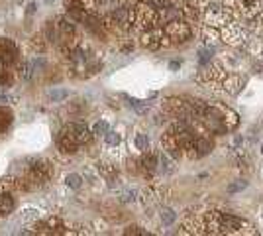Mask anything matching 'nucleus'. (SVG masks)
<instances>
[{
    "instance_id": "1",
    "label": "nucleus",
    "mask_w": 263,
    "mask_h": 236,
    "mask_svg": "<svg viewBox=\"0 0 263 236\" xmlns=\"http://www.w3.org/2000/svg\"><path fill=\"white\" fill-rule=\"evenodd\" d=\"M202 22L210 26V28H224L226 24L232 22V14L228 8H224L222 4L210 0V4L206 6V10L202 12Z\"/></svg>"
},
{
    "instance_id": "2",
    "label": "nucleus",
    "mask_w": 263,
    "mask_h": 236,
    "mask_svg": "<svg viewBox=\"0 0 263 236\" xmlns=\"http://www.w3.org/2000/svg\"><path fill=\"white\" fill-rule=\"evenodd\" d=\"M140 44L143 47H147V49H161V47H169L171 44V40L165 35L163 32V26H154V28H149V30H143L140 32Z\"/></svg>"
},
{
    "instance_id": "3",
    "label": "nucleus",
    "mask_w": 263,
    "mask_h": 236,
    "mask_svg": "<svg viewBox=\"0 0 263 236\" xmlns=\"http://www.w3.org/2000/svg\"><path fill=\"white\" fill-rule=\"evenodd\" d=\"M165 35L171 40V44H183L186 40H191L193 35V28L186 20H175L163 26Z\"/></svg>"
},
{
    "instance_id": "4",
    "label": "nucleus",
    "mask_w": 263,
    "mask_h": 236,
    "mask_svg": "<svg viewBox=\"0 0 263 236\" xmlns=\"http://www.w3.org/2000/svg\"><path fill=\"white\" fill-rule=\"evenodd\" d=\"M220 40L230 47H241L246 44V30L238 22L226 24L224 28H220Z\"/></svg>"
},
{
    "instance_id": "5",
    "label": "nucleus",
    "mask_w": 263,
    "mask_h": 236,
    "mask_svg": "<svg viewBox=\"0 0 263 236\" xmlns=\"http://www.w3.org/2000/svg\"><path fill=\"white\" fill-rule=\"evenodd\" d=\"M14 61H18V47L8 38H0V67H10Z\"/></svg>"
},
{
    "instance_id": "6",
    "label": "nucleus",
    "mask_w": 263,
    "mask_h": 236,
    "mask_svg": "<svg viewBox=\"0 0 263 236\" xmlns=\"http://www.w3.org/2000/svg\"><path fill=\"white\" fill-rule=\"evenodd\" d=\"M63 132H65L73 142H77L79 146H85V144H88L90 142V138H92V132L88 130L85 124L81 122H73L69 124V126H65L63 128Z\"/></svg>"
},
{
    "instance_id": "7",
    "label": "nucleus",
    "mask_w": 263,
    "mask_h": 236,
    "mask_svg": "<svg viewBox=\"0 0 263 236\" xmlns=\"http://www.w3.org/2000/svg\"><path fill=\"white\" fill-rule=\"evenodd\" d=\"M161 144H163V150L169 154V156L173 157V159H179V157L183 156V152H181V148H179V144H177V138L175 134L171 132V130H167L163 134V138H161Z\"/></svg>"
},
{
    "instance_id": "8",
    "label": "nucleus",
    "mask_w": 263,
    "mask_h": 236,
    "mask_svg": "<svg viewBox=\"0 0 263 236\" xmlns=\"http://www.w3.org/2000/svg\"><path fill=\"white\" fill-rule=\"evenodd\" d=\"M222 83V90L224 93H228V95H238L241 89V85H243V81H241L240 75H226V77L220 81Z\"/></svg>"
},
{
    "instance_id": "9",
    "label": "nucleus",
    "mask_w": 263,
    "mask_h": 236,
    "mask_svg": "<svg viewBox=\"0 0 263 236\" xmlns=\"http://www.w3.org/2000/svg\"><path fill=\"white\" fill-rule=\"evenodd\" d=\"M57 148H59L61 152H65V154H75L81 146H79L77 142H73V140H71V138L61 130L59 136H57Z\"/></svg>"
},
{
    "instance_id": "10",
    "label": "nucleus",
    "mask_w": 263,
    "mask_h": 236,
    "mask_svg": "<svg viewBox=\"0 0 263 236\" xmlns=\"http://www.w3.org/2000/svg\"><path fill=\"white\" fill-rule=\"evenodd\" d=\"M157 166H159V154H154V152L143 154V157L140 159V168L143 171H147V173H154Z\"/></svg>"
},
{
    "instance_id": "11",
    "label": "nucleus",
    "mask_w": 263,
    "mask_h": 236,
    "mask_svg": "<svg viewBox=\"0 0 263 236\" xmlns=\"http://www.w3.org/2000/svg\"><path fill=\"white\" fill-rule=\"evenodd\" d=\"M37 219H40V211L33 209V207H28V209H24V211L16 214V223H20V225H30Z\"/></svg>"
},
{
    "instance_id": "12",
    "label": "nucleus",
    "mask_w": 263,
    "mask_h": 236,
    "mask_svg": "<svg viewBox=\"0 0 263 236\" xmlns=\"http://www.w3.org/2000/svg\"><path fill=\"white\" fill-rule=\"evenodd\" d=\"M16 209V201L10 193H0V216H6V214L14 213Z\"/></svg>"
},
{
    "instance_id": "13",
    "label": "nucleus",
    "mask_w": 263,
    "mask_h": 236,
    "mask_svg": "<svg viewBox=\"0 0 263 236\" xmlns=\"http://www.w3.org/2000/svg\"><path fill=\"white\" fill-rule=\"evenodd\" d=\"M202 40L206 42V45H209V47H214L218 42H222V40H220V30H218V28L204 26V28H202Z\"/></svg>"
},
{
    "instance_id": "14",
    "label": "nucleus",
    "mask_w": 263,
    "mask_h": 236,
    "mask_svg": "<svg viewBox=\"0 0 263 236\" xmlns=\"http://www.w3.org/2000/svg\"><path fill=\"white\" fill-rule=\"evenodd\" d=\"M159 166L163 168L165 173H171V171H175V159L163 150V152L159 154Z\"/></svg>"
},
{
    "instance_id": "15",
    "label": "nucleus",
    "mask_w": 263,
    "mask_h": 236,
    "mask_svg": "<svg viewBox=\"0 0 263 236\" xmlns=\"http://www.w3.org/2000/svg\"><path fill=\"white\" fill-rule=\"evenodd\" d=\"M12 124V113L6 108V104H0V132H4Z\"/></svg>"
},
{
    "instance_id": "16",
    "label": "nucleus",
    "mask_w": 263,
    "mask_h": 236,
    "mask_svg": "<svg viewBox=\"0 0 263 236\" xmlns=\"http://www.w3.org/2000/svg\"><path fill=\"white\" fill-rule=\"evenodd\" d=\"M35 67H37V63L35 61H24L22 67H20V77L24 81H30L33 77V73H35Z\"/></svg>"
},
{
    "instance_id": "17",
    "label": "nucleus",
    "mask_w": 263,
    "mask_h": 236,
    "mask_svg": "<svg viewBox=\"0 0 263 236\" xmlns=\"http://www.w3.org/2000/svg\"><path fill=\"white\" fill-rule=\"evenodd\" d=\"M67 97H69V90L65 89H53L47 93V101L49 102H61L65 101Z\"/></svg>"
},
{
    "instance_id": "18",
    "label": "nucleus",
    "mask_w": 263,
    "mask_h": 236,
    "mask_svg": "<svg viewBox=\"0 0 263 236\" xmlns=\"http://www.w3.org/2000/svg\"><path fill=\"white\" fill-rule=\"evenodd\" d=\"M12 83H14L12 71H8L6 67H0V87H10Z\"/></svg>"
},
{
    "instance_id": "19",
    "label": "nucleus",
    "mask_w": 263,
    "mask_h": 236,
    "mask_svg": "<svg viewBox=\"0 0 263 236\" xmlns=\"http://www.w3.org/2000/svg\"><path fill=\"white\" fill-rule=\"evenodd\" d=\"M65 183H67V187H71V189H79L81 183H83V177H81L79 173H69L65 177Z\"/></svg>"
},
{
    "instance_id": "20",
    "label": "nucleus",
    "mask_w": 263,
    "mask_h": 236,
    "mask_svg": "<svg viewBox=\"0 0 263 236\" xmlns=\"http://www.w3.org/2000/svg\"><path fill=\"white\" fill-rule=\"evenodd\" d=\"M134 144H136V148H138V150L145 152V150L149 148V138H147V134H136V140H134Z\"/></svg>"
},
{
    "instance_id": "21",
    "label": "nucleus",
    "mask_w": 263,
    "mask_h": 236,
    "mask_svg": "<svg viewBox=\"0 0 263 236\" xmlns=\"http://www.w3.org/2000/svg\"><path fill=\"white\" fill-rule=\"evenodd\" d=\"M175 219H177L175 211L163 209V213H161V223H163V226H171L173 223H175Z\"/></svg>"
},
{
    "instance_id": "22",
    "label": "nucleus",
    "mask_w": 263,
    "mask_h": 236,
    "mask_svg": "<svg viewBox=\"0 0 263 236\" xmlns=\"http://www.w3.org/2000/svg\"><path fill=\"white\" fill-rule=\"evenodd\" d=\"M108 122H104V120H100V122L95 124V130H92V136H104L108 132Z\"/></svg>"
},
{
    "instance_id": "23",
    "label": "nucleus",
    "mask_w": 263,
    "mask_h": 236,
    "mask_svg": "<svg viewBox=\"0 0 263 236\" xmlns=\"http://www.w3.org/2000/svg\"><path fill=\"white\" fill-rule=\"evenodd\" d=\"M16 102V95H10L6 90H0V104H12Z\"/></svg>"
},
{
    "instance_id": "24",
    "label": "nucleus",
    "mask_w": 263,
    "mask_h": 236,
    "mask_svg": "<svg viewBox=\"0 0 263 236\" xmlns=\"http://www.w3.org/2000/svg\"><path fill=\"white\" fill-rule=\"evenodd\" d=\"M252 56L263 57V42L261 40H255V42L252 44Z\"/></svg>"
},
{
    "instance_id": "25",
    "label": "nucleus",
    "mask_w": 263,
    "mask_h": 236,
    "mask_svg": "<svg viewBox=\"0 0 263 236\" xmlns=\"http://www.w3.org/2000/svg\"><path fill=\"white\" fill-rule=\"evenodd\" d=\"M104 138H106V142H108L110 146H116V144H120V136L116 134V132H112V130H108V132L104 134Z\"/></svg>"
},
{
    "instance_id": "26",
    "label": "nucleus",
    "mask_w": 263,
    "mask_h": 236,
    "mask_svg": "<svg viewBox=\"0 0 263 236\" xmlns=\"http://www.w3.org/2000/svg\"><path fill=\"white\" fill-rule=\"evenodd\" d=\"M246 185H248L246 181H238V183H232V185H228V189H226V191H228V193H238V191H241Z\"/></svg>"
},
{
    "instance_id": "27",
    "label": "nucleus",
    "mask_w": 263,
    "mask_h": 236,
    "mask_svg": "<svg viewBox=\"0 0 263 236\" xmlns=\"http://www.w3.org/2000/svg\"><path fill=\"white\" fill-rule=\"evenodd\" d=\"M126 234H147L145 230H140V226H130L128 230H126Z\"/></svg>"
},
{
    "instance_id": "28",
    "label": "nucleus",
    "mask_w": 263,
    "mask_h": 236,
    "mask_svg": "<svg viewBox=\"0 0 263 236\" xmlns=\"http://www.w3.org/2000/svg\"><path fill=\"white\" fill-rule=\"evenodd\" d=\"M33 10H35V4H33V2H32V4H30V6H28V14H32Z\"/></svg>"
},
{
    "instance_id": "29",
    "label": "nucleus",
    "mask_w": 263,
    "mask_h": 236,
    "mask_svg": "<svg viewBox=\"0 0 263 236\" xmlns=\"http://www.w3.org/2000/svg\"><path fill=\"white\" fill-rule=\"evenodd\" d=\"M261 6H263V0H261Z\"/></svg>"
},
{
    "instance_id": "30",
    "label": "nucleus",
    "mask_w": 263,
    "mask_h": 236,
    "mask_svg": "<svg viewBox=\"0 0 263 236\" xmlns=\"http://www.w3.org/2000/svg\"><path fill=\"white\" fill-rule=\"evenodd\" d=\"M261 152H263V146H261Z\"/></svg>"
}]
</instances>
